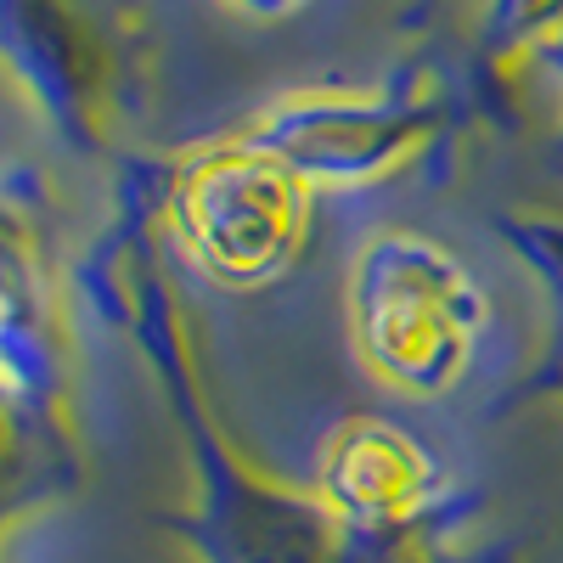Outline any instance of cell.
<instances>
[{
  "mask_svg": "<svg viewBox=\"0 0 563 563\" xmlns=\"http://www.w3.org/2000/svg\"><path fill=\"white\" fill-rule=\"evenodd\" d=\"M429 135V113L406 102H350V97H310L288 102L260 124V147L282 158L305 186L350 192V186L384 180L395 164L417 153Z\"/></svg>",
  "mask_w": 563,
  "mask_h": 563,
  "instance_id": "cell-3",
  "label": "cell"
},
{
  "mask_svg": "<svg viewBox=\"0 0 563 563\" xmlns=\"http://www.w3.org/2000/svg\"><path fill=\"white\" fill-rule=\"evenodd\" d=\"M350 333L378 384L406 400L451 395L490 333V294L429 231H372L350 265Z\"/></svg>",
  "mask_w": 563,
  "mask_h": 563,
  "instance_id": "cell-1",
  "label": "cell"
},
{
  "mask_svg": "<svg viewBox=\"0 0 563 563\" xmlns=\"http://www.w3.org/2000/svg\"><path fill=\"white\" fill-rule=\"evenodd\" d=\"M563 12V0H501V23L507 29H541V23H552Z\"/></svg>",
  "mask_w": 563,
  "mask_h": 563,
  "instance_id": "cell-5",
  "label": "cell"
},
{
  "mask_svg": "<svg viewBox=\"0 0 563 563\" xmlns=\"http://www.w3.org/2000/svg\"><path fill=\"white\" fill-rule=\"evenodd\" d=\"M547 238H552V249H547V265L563 276V231H547Z\"/></svg>",
  "mask_w": 563,
  "mask_h": 563,
  "instance_id": "cell-7",
  "label": "cell"
},
{
  "mask_svg": "<svg viewBox=\"0 0 563 563\" xmlns=\"http://www.w3.org/2000/svg\"><path fill=\"white\" fill-rule=\"evenodd\" d=\"M310 186L260 141L214 147L175 180V238L214 288L254 294L288 276L305 243Z\"/></svg>",
  "mask_w": 563,
  "mask_h": 563,
  "instance_id": "cell-2",
  "label": "cell"
},
{
  "mask_svg": "<svg viewBox=\"0 0 563 563\" xmlns=\"http://www.w3.org/2000/svg\"><path fill=\"white\" fill-rule=\"evenodd\" d=\"M316 490L321 507L361 536L400 530L440 496V456L389 417H355L327 440Z\"/></svg>",
  "mask_w": 563,
  "mask_h": 563,
  "instance_id": "cell-4",
  "label": "cell"
},
{
  "mask_svg": "<svg viewBox=\"0 0 563 563\" xmlns=\"http://www.w3.org/2000/svg\"><path fill=\"white\" fill-rule=\"evenodd\" d=\"M243 12H254V18H282V12H294V7H305V0H238Z\"/></svg>",
  "mask_w": 563,
  "mask_h": 563,
  "instance_id": "cell-6",
  "label": "cell"
}]
</instances>
